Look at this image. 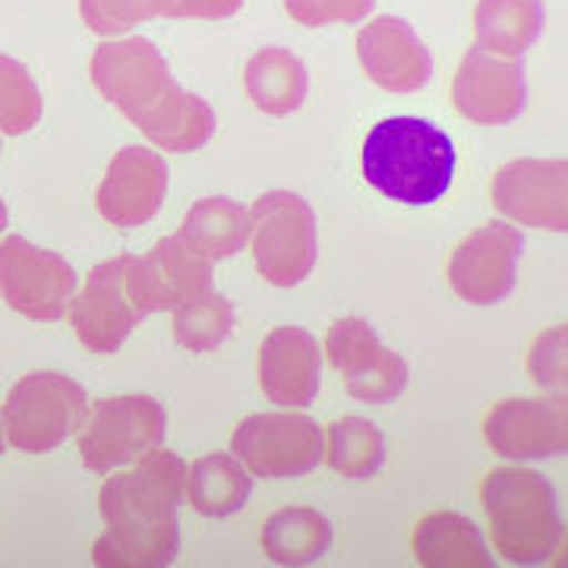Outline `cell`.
<instances>
[{
	"label": "cell",
	"instance_id": "obj_1",
	"mask_svg": "<svg viewBox=\"0 0 568 568\" xmlns=\"http://www.w3.org/2000/svg\"><path fill=\"white\" fill-rule=\"evenodd\" d=\"M186 465L178 452L152 448L140 462L118 467L99 493L104 534L92 547V562L102 568H162L181 549V508Z\"/></svg>",
	"mask_w": 568,
	"mask_h": 568
},
{
	"label": "cell",
	"instance_id": "obj_2",
	"mask_svg": "<svg viewBox=\"0 0 568 568\" xmlns=\"http://www.w3.org/2000/svg\"><path fill=\"white\" fill-rule=\"evenodd\" d=\"M366 183L402 205L439 203L455 178V145L420 118L379 121L361 152Z\"/></svg>",
	"mask_w": 568,
	"mask_h": 568
},
{
	"label": "cell",
	"instance_id": "obj_3",
	"mask_svg": "<svg viewBox=\"0 0 568 568\" xmlns=\"http://www.w3.org/2000/svg\"><path fill=\"white\" fill-rule=\"evenodd\" d=\"M496 552L511 566H544L566 537L549 480L528 467H496L480 484Z\"/></svg>",
	"mask_w": 568,
	"mask_h": 568
},
{
	"label": "cell",
	"instance_id": "obj_4",
	"mask_svg": "<svg viewBox=\"0 0 568 568\" xmlns=\"http://www.w3.org/2000/svg\"><path fill=\"white\" fill-rule=\"evenodd\" d=\"M89 77L104 102L114 104L140 133L159 121L168 104L183 92L162 51L140 36L99 44L89 63Z\"/></svg>",
	"mask_w": 568,
	"mask_h": 568
},
{
	"label": "cell",
	"instance_id": "obj_5",
	"mask_svg": "<svg viewBox=\"0 0 568 568\" xmlns=\"http://www.w3.org/2000/svg\"><path fill=\"white\" fill-rule=\"evenodd\" d=\"M149 316L140 284V256L99 263L67 306L77 338L92 354H118L130 332Z\"/></svg>",
	"mask_w": 568,
	"mask_h": 568
},
{
	"label": "cell",
	"instance_id": "obj_6",
	"mask_svg": "<svg viewBox=\"0 0 568 568\" xmlns=\"http://www.w3.org/2000/svg\"><path fill=\"white\" fill-rule=\"evenodd\" d=\"M250 250L268 284L294 287L306 282L320 260L313 205L287 190L260 196L250 209Z\"/></svg>",
	"mask_w": 568,
	"mask_h": 568
},
{
	"label": "cell",
	"instance_id": "obj_7",
	"mask_svg": "<svg viewBox=\"0 0 568 568\" xmlns=\"http://www.w3.org/2000/svg\"><path fill=\"white\" fill-rule=\"evenodd\" d=\"M89 410L85 388L63 373H29L10 388L3 402L7 443L26 455H44L63 446Z\"/></svg>",
	"mask_w": 568,
	"mask_h": 568
},
{
	"label": "cell",
	"instance_id": "obj_8",
	"mask_svg": "<svg viewBox=\"0 0 568 568\" xmlns=\"http://www.w3.org/2000/svg\"><path fill=\"white\" fill-rule=\"evenodd\" d=\"M168 417L164 407L149 395L104 398L85 410L80 424V455L85 470L111 474L140 462L164 443Z\"/></svg>",
	"mask_w": 568,
	"mask_h": 568
},
{
	"label": "cell",
	"instance_id": "obj_9",
	"mask_svg": "<svg viewBox=\"0 0 568 568\" xmlns=\"http://www.w3.org/2000/svg\"><path fill=\"white\" fill-rule=\"evenodd\" d=\"M231 455L253 477L291 480L323 465L325 433L297 410L250 414L231 436Z\"/></svg>",
	"mask_w": 568,
	"mask_h": 568
},
{
	"label": "cell",
	"instance_id": "obj_10",
	"mask_svg": "<svg viewBox=\"0 0 568 568\" xmlns=\"http://www.w3.org/2000/svg\"><path fill=\"white\" fill-rule=\"evenodd\" d=\"M0 294L26 320L58 323L77 294V272L61 253L10 234L0 241Z\"/></svg>",
	"mask_w": 568,
	"mask_h": 568
},
{
	"label": "cell",
	"instance_id": "obj_11",
	"mask_svg": "<svg viewBox=\"0 0 568 568\" xmlns=\"http://www.w3.org/2000/svg\"><path fill=\"white\" fill-rule=\"evenodd\" d=\"M325 354L328 364L342 373L347 395L357 402L386 405L407 388L405 357L388 351L366 320L347 316L332 325L325 335Z\"/></svg>",
	"mask_w": 568,
	"mask_h": 568
},
{
	"label": "cell",
	"instance_id": "obj_12",
	"mask_svg": "<svg viewBox=\"0 0 568 568\" xmlns=\"http://www.w3.org/2000/svg\"><path fill=\"white\" fill-rule=\"evenodd\" d=\"M525 253V237L506 222H487L467 234L448 260L452 291L474 306L503 304L515 291V272Z\"/></svg>",
	"mask_w": 568,
	"mask_h": 568
},
{
	"label": "cell",
	"instance_id": "obj_13",
	"mask_svg": "<svg viewBox=\"0 0 568 568\" xmlns=\"http://www.w3.org/2000/svg\"><path fill=\"white\" fill-rule=\"evenodd\" d=\"M489 200L508 222L566 231L568 227V164L566 159H515L496 171Z\"/></svg>",
	"mask_w": 568,
	"mask_h": 568
},
{
	"label": "cell",
	"instance_id": "obj_14",
	"mask_svg": "<svg viewBox=\"0 0 568 568\" xmlns=\"http://www.w3.org/2000/svg\"><path fill=\"white\" fill-rule=\"evenodd\" d=\"M452 104L470 123L503 126L528 108V77L518 58L470 48L452 80Z\"/></svg>",
	"mask_w": 568,
	"mask_h": 568
},
{
	"label": "cell",
	"instance_id": "obj_15",
	"mask_svg": "<svg viewBox=\"0 0 568 568\" xmlns=\"http://www.w3.org/2000/svg\"><path fill=\"white\" fill-rule=\"evenodd\" d=\"M487 446L511 462H547L568 448V405L556 392L547 398H508L489 407L484 420Z\"/></svg>",
	"mask_w": 568,
	"mask_h": 568
},
{
	"label": "cell",
	"instance_id": "obj_16",
	"mask_svg": "<svg viewBox=\"0 0 568 568\" xmlns=\"http://www.w3.org/2000/svg\"><path fill=\"white\" fill-rule=\"evenodd\" d=\"M164 196H168V164L162 155L145 145H126L108 164L95 190V205L104 222L130 231L152 222L162 209Z\"/></svg>",
	"mask_w": 568,
	"mask_h": 568
},
{
	"label": "cell",
	"instance_id": "obj_17",
	"mask_svg": "<svg viewBox=\"0 0 568 568\" xmlns=\"http://www.w3.org/2000/svg\"><path fill=\"white\" fill-rule=\"evenodd\" d=\"M357 58L379 89L407 95L420 92L433 80V54L414 26L398 17H376L357 36Z\"/></svg>",
	"mask_w": 568,
	"mask_h": 568
},
{
	"label": "cell",
	"instance_id": "obj_18",
	"mask_svg": "<svg viewBox=\"0 0 568 568\" xmlns=\"http://www.w3.org/2000/svg\"><path fill=\"white\" fill-rule=\"evenodd\" d=\"M323 351L320 342L297 325L272 328L260 347V386L278 407H310L320 395Z\"/></svg>",
	"mask_w": 568,
	"mask_h": 568
},
{
	"label": "cell",
	"instance_id": "obj_19",
	"mask_svg": "<svg viewBox=\"0 0 568 568\" xmlns=\"http://www.w3.org/2000/svg\"><path fill=\"white\" fill-rule=\"evenodd\" d=\"M140 284L149 313H171L212 287V263L181 237H162L140 256Z\"/></svg>",
	"mask_w": 568,
	"mask_h": 568
},
{
	"label": "cell",
	"instance_id": "obj_20",
	"mask_svg": "<svg viewBox=\"0 0 568 568\" xmlns=\"http://www.w3.org/2000/svg\"><path fill=\"white\" fill-rule=\"evenodd\" d=\"M410 549L426 568H493L477 525L458 511H429L414 528Z\"/></svg>",
	"mask_w": 568,
	"mask_h": 568
},
{
	"label": "cell",
	"instance_id": "obj_21",
	"mask_svg": "<svg viewBox=\"0 0 568 568\" xmlns=\"http://www.w3.org/2000/svg\"><path fill=\"white\" fill-rule=\"evenodd\" d=\"M244 85L250 102L256 104L268 118H287L301 111L306 102L304 61L287 48H263L256 51L244 70Z\"/></svg>",
	"mask_w": 568,
	"mask_h": 568
},
{
	"label": "cell",
	"instance_id": "obj_22",
	"mask_svg": "<svg viewBox=\"0 0 568 568\" xmlns=\"http://www.w3.org/2000/svg\"><path fill=\"white\" fill-rule=\"evenodd\" d=\"M178 237L209 263L231 260L250 244V212L234 200L205 196L186 212Z\"/></svg>",
	"mask_w": 568,
	"mask_h": 568
},
{
	"label": "cell",
	"instance_id": "obj_23",
	"mask_svg": "<svg viewBox=\"0 0 568 568\" xmlns=\"http://www.w3.org/2000/svg\"><path fill=\"white\" fill-rule=\"evenodd\" d=\"M260 544L275 566H310L332 547V525L316 508H282L263 525Z\"/></svg>",
	"mask_w": 568,
	"mask_h": 568
},
{
	"label": "cell",
	"instance_id": "obj_24",
	"mask_svg": "<svg viewBox=\"0 0 568 568\" xmlns=\"http://www.w3.org/2000/svg\"><path fill=\"white\" fill-rule=\"evenodd\" d=\"M250 493H253L250 470L234 455L212 452L186 467L183 496L205 518H227V515L241 511Z\"/></svg>",
	"mask_w": 568,
	"mask_h": 568
},
{
	"label": "cell",
	"instance_id": "obj_25",
	"mask_svg": "<svg viewBox=\"0 0 568 568\" xmlns=\"http://www.w3.org/2000/svg\"><path fill=\"white\" fill-rule=\"evenodd\" d=\"M544 32L540 0H480L474 10V39L477 48L521 58Z\"/></svg>",
	"mask_w": 568,
	"mask_h": 568
},
{
	"label": "cell",
	"instance_id": "obj_26",
	"mask_svg": "<svg viewBox=\"0 0 568 568\" xmlns=\"http://www.w3.org/2000/svg\"><path fill=\"white\" fill-rule=\"evenodd\" d=\"M323 458L347 480H366L386 465V436L364 417H342L325 429Z\"/></svg>",
	"mask_w": 568,
	"mask_h": 568
},
{
	"label": "cell",
	"instance_id": "obj_27",
	"mask_svg": "<svg viewBox=\"0 0 568 568\" xmlns=\"http://www.w3.org/2000/svg\"><path fill=\"white\" fill-rule=\"evenodd\" d=\"M231 332H234V304L215 294L212 287L174 310V342L193 354L219 351L231 338Z\"/></svg>",
	"mask_w": 568,
	"mask_h": 568
},
{
	"label": "cell",
	"instance_id": "obj_28",
	"mask_svg": "<svg viewBox=\"0 0 568 568\" xmlns=\"http://www.w3.org/2000/svg\"><path fill=\"white\" fill-rule=\"evenodd\" d=\"M41 92L29 70L20 61L0 54V133L7 136H22L32 126H39Z\"/></svg>",
	"mask_w": 568,
	"mask_h": 568
},
{
	"label": "cell",
	"instance_id": "obj_29",
	"mask_svg": "<svg viewBox=\"0 0 568 568\" xmlns=\"http://www.w3.org/2000/svg\"><path fill=\"white\" fill-rule=\"evenodd\" d=\"M164 7L168 0H80V17L92 32L121 39L133 26L164 17Z\"/></svg>",
	"mask_w": 568,
	"mask_h": 568
},
{
	"label": "cell",
	"instance_id": "obj_30",
	"mask_svg": "<svg viewBox=\"0 0 568 568\" xmlns=\"http://www.w3.org/2000/svg\"><path fill=\"white\" fill-rule=\"evenodd\" d=\"M566 342L568 328L566 325H556L547 328L534 338L528 354V373L530 379L544 392H566L568 366H566Z\"/></svg>",
	"mask_w": 568,
	"mask_h": 568
},
{
	"label": "cell",
	"instance_id": "obj_31",
	"mask_svg": "<svg viewBox=\"0 0 568 568\" xmlns=\"http://www.w3.org/2000/svg\"><path fill=\"white\" fill-rule=\"evenodd\" d=\"M376 0H284L287 17L310 29L338 26V22H364L373 13Z\"/></svg>",
	"mask_w": 568,
	"mask_h": 568
},
{
	"label": "cell",
	"instance_id": "obj_32",
	"mask_svg": "<svg viewBox=\"0 0 568 568\" xmlns=\"http://www.w3.org/2000/svg\"><path fill=\"white\" fill-rule=\"evenodd\" d=\"M244 0H168L164 17L174 20H231L234 13H241Z\"/></svg>",
	"mask_w": 568,
	"mask_h": 568
},
{
	"label": "cell",
	"instance_id": "obj_33",
	"mask_svg": "<svg viewBox=\"0 0 568 568\" xmlns=\"http://www.w3.org/2000/svg\"><path fill=\"white\" fill-rule=\"evenodd\" d=\"M7 222H10V215H7V205H3V200H0V234L7 231Z\"/></svg>",
	"mask_w": 568,
	"mask_h": 568
},
{
	"label": "cell",
	"instance_id": "obj_34",
	"mask_svg": "<svg viewBox=\"0 0 568 568\" xmlns=\"http://www.w3.org/2000/svg\"><path fill=\"white\" fill-rule=\"evenodd\" d=\"M3 448H7V433H3V420H0V455H3Z\"/></svg>",
	"mask_w": 568,
	"mask_h": 568
}]
</instances>
